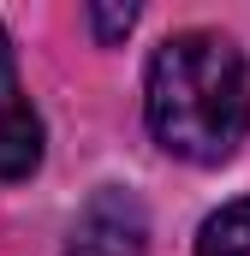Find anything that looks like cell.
Returning a JSON list of instances; mask_svg holds the SVG:
<instances>
[{"label": "cell", "mask_w": 250, "mask_h": 256, "mask_svg": "<svg viewBox=\"0 0 250 256\" xmlns=\"http://www.w3.org/2000/svg\"><path fill=\"white\" fill-rule=\"evenodd\" d=\"M149 131L167 155L196 167L226 161L250 131V72L220 30H179L149 60Z\"/></svg>", "instance_id": "1"}, {"label": "cell", "mask_w": 250, "mask_h": 256, "mask_svg": "<svg viewBox=\"0 0 250 256\" xmlns=\"http://www.w3.org/2000/svg\"><path fill=\"white\" fill-rule=\"evenodd\" d=\"M149 244V220H143V202L120 185L90 196V208L78 214L72 226V244L66 256H143Z\"/></svg>", "instance_id": "2"}, {"label": "cell", "mask_w": 250, "mask_h": 256, "mask_svg": "<svg viewBox=\"0 0 250 256\" xmlns=\"http://www.w3.org/2000/svg\"><path fill=\"white\" fill-rule=\"evenodd\" d=\"M42 167V120L18 84V66H12V42L0 30V185L12 179H30Z\"/></svg>", "instance_id": "3"}, {"label": "cell", "mask_w": 250, "mask_h": 256, "mask_svg": "<svg viewBox=\"0 0 250 256\" xmlns=\"http://www.w3.org/2000/svg\"><path fill=\"white\" fill-rule=\"evenodd\" d=\"M196 256H250V196L226 202L220 214L202 220V232H196Z\"/></svg>", "instance_id": "4"}, {"label": "cell", "mask_w": 250, "mask_h": 256, "mask_svg": "<svg viewBox=\"0 0 250 256\" xmlns=\"http://www.w3.org/2000/svg\"><path fill=\"white\" fill-rule=\"evenodd\" d=\"M90 24H96L102 42H114V36H125L137 24V6H90Z\"/></svg>", "instance_id": "5"}]
</instances>
